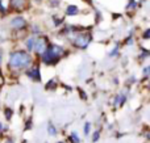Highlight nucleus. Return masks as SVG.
Wrapping results in <instances>:
<instances>
[{"label": "nucleus", "instance_id": "1", "mask_svg": "<svg viewBox=\"0 0 150 143\" xmlns=\"http://www.w3.org/2000/svg\"><path fill=\"white\" fill-rule=\"evenodd\" d=\"M30 62V55L25 51H15L9 55V66L12 68H26Z\"/></svg>", "mask_w": 150, "mask_h": 143}, {"label": "nucleus", "instance_id": "2", "mask_svg": "<svg viewBox=\"0 0 150 143\" xmlns=\"http://www.w3.org/2000/svg\"><path fill=\"white\" fill-rule=\"evenodd\" d=\"M63 49L59 46H52L50 49H46L44 53H42V62L46 63V64H53L55 63L59 57L63 54Z\"/></svg>", "mask_w": 150, "mask_h": 143}, {"label": "nucleus", "instance_id": "3", "mask_svg": "<svg viewBox=\"0 0 150 143\" xmlns=\"http://www.w3.org/2000/svg\"><path fill=\"white\" fill-rule=\"evenodd\" d=\"M90 42H91V36L87 33L76 34V36H75V39H74V45L78 47H80V49H86Z\"/></svg>", "mask_w": 150, "mask_h": 143}, {"label": "nucleus", "instance_id": "4", "mask_svg": "<svg viewBox=\"0 0 150 143\" xmlns=\"http://www.w3.org/2000/svg\"><path fill=\"white\" fill-rule=\"evenodd\" d=\"M46 49H47L46 38H36V39H34L33 49H32V50H34V51L38 53V54H42V53H44Z\"/></svg>", "mask_w": 150, "mask_h": 143}, {"label": "nucleus", "instance_id": "5", "mask_svg": "<svg viewBox=\"0 0 150 143\" xmlns=\"http://www.w3.org/2000/svg\"><path fill=\"white\" fill-rule=\"evenodd\" d=\"M25 20L23 17H15L12 21H11V25L13 26L15 29H23L25 26Z\"/></svg>", "mask_w": 150, "mask_h": 143}, {"label": "nucleus", "instance_id": "6", "mask_svg": "<svg viewBox=\"0 0 150 143\" xmlns=\"http://www.w3.org/2000/svg\"><path fill=\"white\" fill-rule=\"evenodd\" d=\"M28 76H30L32 80H36V81L41 80V75H40L38 67H34V68H32L30 71H28Z\"/></svg>", "mask_w": 150, "mask_h": 143}, {"label": "nucleus", "instance_id": "7", "mask_svg": "<svg viewBox=\"0 0 150 143\" xmlns=\"http://www.w3.org/2000/svg\"><path fill=\"white\" fill-rule=\"evenodd\" d=\"M78 13V8L75 5H69V8L66 9V15L71 16V15H76Z\"/></svg>", "mask_w": 150, "mask_h": 143}, {"label": "nucleus", "instance_id": "8", "mask_svg": "<svg viewBox=\"0 0 150 143\" xmlns=\"http://www.w3.org/2000/svg\"><path fill=\"white\" fill-rule=\"evenodd\" d=\"M70 141L73 142V143H79V138H78L76 133H71V135H70Z\"/></svg>", "mask_w": 150, "mask_h": 143}, {"label": "nucleus", "instance_id": "9", "mask_svg": "<svg viewBox=\"0 0 150 143\" xmlns=\"http://www.w3.org/2000/svg\"><path fill=\"white\" fill-rule=\"evenodd\" d=\"M47 130H49V134H50V135H55V134H57V129L53 128L52 123H49V128H47Z\"/></svg>", "mask_w": 150, "mask_h": 143}, {"label": "nucleus", "instance_id": "10", "mask_svg": "<svg viewBox=\"0 0 150 143\" xmlns=\"http://www.w3.org/2000/svg\"><path fill=\"white\" fill-rule=\"evenodd\" d=\"M34 39H36V38H34V37H33V38H30V39H29L28 42H26V45H28V49H29V50H32V49H33V43H34Z\"/></svg>", "mask_w": 150, "mask_h": 143}, {"label": "nucleus", "instance_id": "11", "mask_svg": "<svg viewBox=\"0 0 150 143\" xmlns=\"http://www.w3.org/2000/svg\"><path fill=\"white\" fill-rule=\"evenodd\" d=\"M90 128H91V125H90V122H87L84 125V134L87 135V134H90Z\"/></svg>", "mask_w": 150, "mask_h": 143}, {"label": "nucleus", "instance_id": "12", "mask_svg": "<svg viewBox=\"0 0 150 143\" xmlns=\"http://www.w3.org/2000/svg\"><path fill=\"white\" fill-rule=\"evenodd\" d=\"M11 116H12V110L5 109V117H7V120H11Z\"/></svg>", "mask_w": 150, "mask_h": 143}, {"label": "nucleus", "instance_id": "13", "mask_svg": "<svg viewBox=\"0 0 150 143\" xmlns=\"http://www.w3.org/2000/svg\"><path fill=\"white\" fill-rule=\"evenodd\" d=\"M54 84H55V80H52L49 84H46V88H47V89H50L53 86H54Z\"/></svg>", "mask_w": 150, "mask_h": 143}, {"label": "nucleus", "instance_id": "14", "mask_svg": "<svg viewBox=\"0 0 150 143\" xmlns=\"http://www.w3.org/2000/svg\"><path fill=\"white\" fill-rule=\"evenodd\" d=\"M98 139H99V131H96L95 135H93V139H92V141H93V142H96Z\"/></svg>", "mask_w": 150, "mask_h": 143}, {"label": "nucleus", "instance_id": "15", "mask_svg": "<svg viewBox=\"0 0 150 143\" xmlns=\"http://www.w3.org/2000/svg\"><path fill=\"white\" fill-rule=\"evenodd\" d=\"M149 33H150V30L148 29V30L145 32V34H144V38H145V39H148V37H149Z\"/></svg>", "mask_w": 150, "mask_h": 143}, {"label": "nucleus", "instance_id": "16", "mask_svg": "<svg viewBox=\"0 0 150 143\" xmlns=\"http://www.w3.org/2000/svg\"><path fill=\"white\" fill-rule=\"evenodd\" d=\"M144 72H145V75H148V72H149V67H146V68H145V71H144Z\"/></svg>", "mask_w": 150, "mask_h": 143}, {"label": "nucleus", "instance_id": "17", "mask_svg": "<svg viewBox=\"0 0 150 143\" xmlns=\"http://www.w3.org/2000/svg\"><path fill=\"white\" fill-rule=\"evenodd\" d=\"M0 63H1V50H0Z\"/></svg>", "mask_w": 150, "mask_h": 143}, {"label": "nucleus", "instance_id": "18", "mask_svg": "<svg viewBox=\"0 0 150 143\" xmlns=\"http://www.w3.org/2000/svg\"><path fill=\"white\" fill-rule=\"evenodd\" d=\"M15 4H18V0H15Z\"/></svg>", "mask_w": 150, "mask_h": 143}]
</instances>
